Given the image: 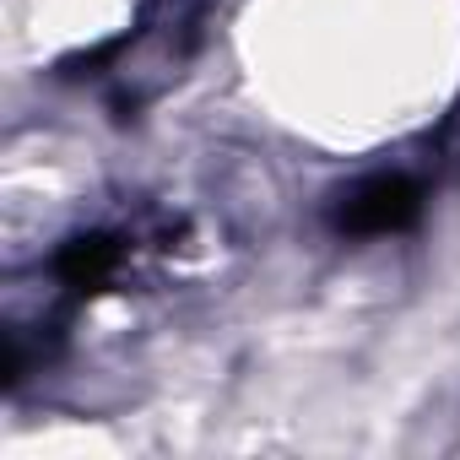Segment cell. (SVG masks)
Returning a JSON list of instances; mask_svg holds the SVG:
<instances>
[{
  "label": "cell",
  "mask_w": 460,
  "mask_h": 460,
  "mask_svg": "<svg viewBox=\"0 0 460 460\" xmlns=\"http://www.w3.org/2000/svg\"><path fill=\"white\" fill-rule=\"evenodd\" d=\"M422 217V190L406 173H368L331 200V227L347 239H390Z\"/></svg>",
  "instance_id": "6da1fadb"
},
{
  "label": "cell",
  "mask_w": 460,
  "mask_h": 460,
  "mask_svg": "<svg viewBox=\"0 0 460 460\" xmlns=\"http://www.w3.org/2000/svg\"><path fill=\"white\" fill-rule=\"evenodd\" d=\"M55 271H60L66 288L93 293V288H103V282L119 271V244H114L109 234H82V239H71V244L60 250Z\"/></svg>",
  "instance_id": "7a4b0ae2"
}]
</instances>
